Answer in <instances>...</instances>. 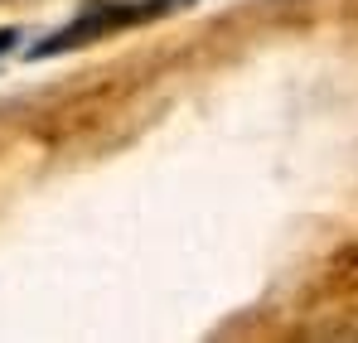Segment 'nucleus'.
Returning a JSON list of instances; mask_svg holds the SVG:
<instances>
[{
    "label": "nucleus",
    "instance_id": "nucleus-1",
    "mask_svg": "<svg viewBox=\"0 0 358 343\" xmlns=\"http://www.w3.org/2000/svg\"><path fill=\"white\" fill-rule=\"evenodd\" d=\"M184 5H194V0H97V5H87L73 24H63L59 34H49L39 49H29V58H54V54H68V49H83V44L107 39V34H117V29L160 20V15H175Z\"/></svg>",
    "mask_w": 358,
    "mask_h": 343
},
{
    "label": "nucleus",
    "instance_id": "nucleus-2",
    "mask_svg": "<svg viewBox=\"0 0 358 343\" xmlns=\"http://www.w3.org/2000/svg\"><path fill=\"white\" fill-rule=\"evenodd\" d=\"M310 309L320 319H358V247H344L310 290Z\"/></svg>",
    "mask_w": 358,
    "mask_h": 343
}]
</instances>
